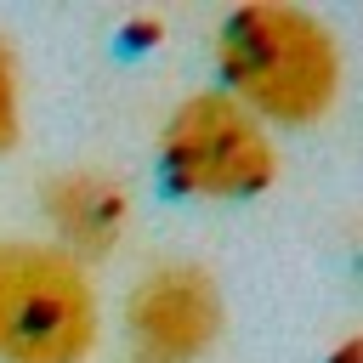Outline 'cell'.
Returning <instances> with one entry per match:
<instances>
[{
    "label": "cell",
    "mask_w": 363,
    "mask_h": 363,
    "mask_svg": "<svg viewBox=\"0 0 363 363\" xmlns=\"http://www.w3.org/2000/svg\"><path fill=\"white\" fill-rule=\"evenodd\" d=\"M357 357H363V346H357V340H340V346L329 352V363H357Z\"/></svg>",
    "instance_id": "7"
},
{
    "label": "cell",
    "mask_w": 363,
    "mask_h": 363,
    "mask_svg": "<svg viewBox=\"0 0 363 363\" xmlns=\"http://www.w3.org/2000/svg\"><path fill=\"white\" fill-rule=\"evenodd\" d=\"M23 136V91H17V57L0 34V153H11Z\"/></svg>",
    "instance_id": "6"
},
{
    "label": "cell",
    "mask_w": 363,
    "mask_h": 363,
    "mask_svg": "<svg viewBox=\"0 0 363 363\" xmlns=\"http://www.w3.org/2000/svg\"><path fill=\"white\" fill-rule=\"evenodd\" d=\"M159 170L187 199H255L278 176V147L267 125L227 91H199L164 119Z\"/></svg>",
    "instance_id": "3"
},
{
    "label": "cell",
    "mask_w": 363,
    "mask_h": 363,
    "mask_svg": "<svg viewBox=\"0 0 363 363\" xmlns=\"http://www.w3.org/2000/svg\"><path fill=\"white\" fill-rule=\"evenodd\" d=\"M40 204L51 216L57 238H62L57 250L74 255V261L79 255H108L119 244V233H125V216H130L125 187L113 176H102V170H57L45 182Z\"/></svg>",
    "instance_id": "5"
},
{
    "label": "cell",
    "mask_w": 363,
    "mask_h": 363,
    "mask_svg": "<svg viewBox=\"0 0 363 363\" xmlns=\"http://www.w3.org/2000/svg\"><path fill=\"white\" fill-rule=\"evenodd\" d=\"M216 68L227 96L261 125H312L340 96V45L329 23L289 0L233 6L216 28Z\"/></svg>",
    "instance_id": "1"
},
{
    "label": "cell",
    "mask_w": 363,
    "mask_h": 363,
    "mask_svg": "<svg viewBox=\"0 0 363 363\" xmlns=\"http://www.w3.org/2000/svg\"><path fill=\"white\" fill-rule=\"evenodd\" d=\"M227 323L221 289L199 261H159L125 295V329L142 363H193L216 346Z\"/></svg>",
    "instance_id": "4"
},
{
    "label": "cell",
    "mask_w": 363,
    "mask_h": 363,
    "mask_svg": "<svg viewBox=\"0 0 363 363\" xmlns=\"http://www.w3.org/2000/svg\"><path fill=\"white\" fill-rule=\"evenodd\" d=\"M96 346V289L74 255L0 238V363H79Z\"/></svg>",
    "instance_id": "2"
}]
</instances>
